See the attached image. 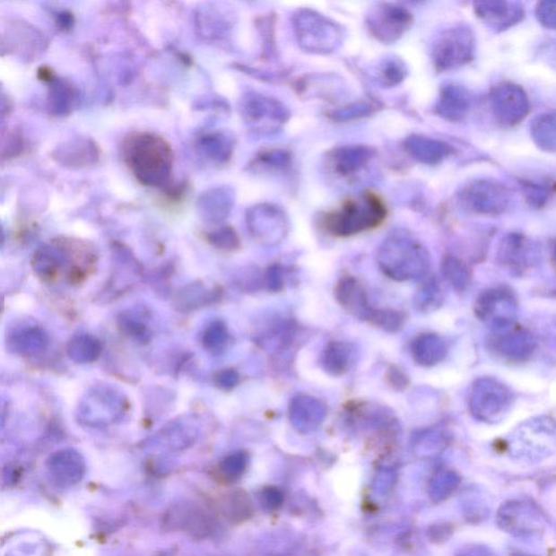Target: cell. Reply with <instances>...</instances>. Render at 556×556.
Listing matches in <instances>:
<instances>
[{
    "mask_svg": "<svg viewBox=\"0 0 556 556\" xmlns=\"http://www.w3.org/2000/svg\"><path fill=\"white\" fill-rule=\"evenodd\" d=\"M128 168L139 182L158 185L171 172L173 153L163 138L147 133L130 135L123 147Z\"/></svg>",
    "mask_w": 556,
    "mask_h": 556,
    "instance_id": "6da1fadb",
    "label": "cell"
},
{
    "mask_svg": "<svg viewBox=\"0 0 556 556\" xmlns=\"http://www.w3.org/2000/svg\"><path fill=\"white\" fill-rule=\"evenodd\" d=\"M380 270L396 282L420 281L430 267L425 247L405 233H395L385 240L378 252Z\"/></svg>",
    "mask_w": 556,
    "mask_h": 556,
    "instance_id": "7a4b0ae2",
    "label": "cell"
},
{
    "mask_svg": "<svg viewBox=\"0 0 556 556\" xmlns=\"http://www.w3.org/2000/svg\"><path fill=\"white\" fill-rule=\"evenodd\" d=\"M387 215L383 200L373 193H364L347 200L343 207L326 218L329 233L348 237L378 228Z\"/></svg>",
    "mask_w": 556,
    "mask_h": 556,
    "instance_id": "3957f363",
    "label": "cell"
},
{
    "mask_svg": "<svg viewBox=\"0 0 556 556\" xmlns=\"http://www.w3.org/2000/svg\"><path fill=\"white\" fill-rule=\"evenodd\" d=\"M128 401L121 390L111 385H96L86 391L77 404L76 417L82 425L102 429L126 414Z\"/></svg>",
    "mask_w": 556,
    "mask_h": 556,
    "instance_id": "277c9868",
    "label": "cell"
},
{
    "mask_svg": "<svg viewBox=\"0 0 556 556\" xmlns=\"http://www.w3.org/2000/svg\"><path fill=\"white\" fill-rule=\"evenodd\" d=\"M512 404L511 391L493 378L476 380L468 399L472 415L485 423L500 421L511 410Z\"/></svg>",
    "mask_w": 556,
    "mask_h": 556,
    "instance_id": "5b68a950",
    "label": "cell"
},
{
    "mask_svg": "<svg viewBox=\"0 0 556 556\" xmlns=\"http://www.w3.org/2000/svg\"><path fill=\"white\" fill-rule=\"evenodd\" d=\"M461 202L473 213L496 215L508 209L511 192L496 179H477L462 190Z\"/></svg>",
    "mask_w": 556,
    "mask_h": 556,
    "instance_id": "8992f818",
    "label": "cell"
},
{
    "mask_svg": "<svg viewBox=\"0 0 556 556\" xmlns=\"http://www.w3.org/2000/svg\"><path fill=\"white\" fill-rule=\"evenodd\" d=\"M475 48V36L471 29L460 25L447 30L435 45V63L441 70L459 68L473 58Z\"/></svg>",
    "mask_w": 556,
    "mask_h": 556,
    "instance_id": "52a82bcc",
    "label": "cell"
},
{
    "mask_svg": "<svg viewBox=\"0 0 556 556\" xmlns=\"http://www.w3.org/2000/svg\"><path fill=\"white\" fill-rule=\"evenodd\" d=\"M517 301L514 293L504 287L491 288L482 293L475 307L477 317L498 331H506L517 316Z\"/></svg>",
    "mask_w": 556,
    "mask_h": 556,
    "instance_id": "ba28073f",
    "label": "cell"
},
{
    "mask_svg": "<svg viewBox=\"0 0 556 556\" xmlns=\"http://www.w3.org/2000/svg\"><path fill=\"white\" fill-rule=\"evenodd\" d=\"M163 527L169 532L187 533L190 537L204 539L213 530V519L204 508L192 502L175 503L163 515Z\"/></svg>",
    "mask_w": 556,
    "mask_h": 556,
    "instance_id": "9c48e42d",
    "label": "cell"
},
{
    "mask_svg": "<svg viewBox=\"0 0 556 556\" xmlns=\"http://www.w3.org/2000/svg\"><path fill=\"white\" fill-rule=\"evenodd\" d=\"M491 107L499 122L504 126H515L527 117L530 105L521 86L504 83L492 91Z\"/></svg>",
    "mask_w": 556,
    "mask_h": 556,
    "instance_id": "30bf717a",
    "label": "cell"
},
{
    "mask_svg": "<svg viewBox=\"0 0 556 556\" xmlns=\"http://www.w3.org/2000/svg\"><path fill=\"white\" fill-rule=\"evenodd\" d=\"M51 482L58 487H74L83 480L86 461L81 452L72 449L56 451L46 462Z\"/></svg>",
    "mask_w": 556,
    "mask_h": 556,
    "instance_id": "8fae6325",
    "label": "cell"
},
{
    "mask_svg": "<svg viewBox=\"0 0 556 556\" xmlns=\"http://www.w3.org/2000/svg\"><path fill=\"white\" fill-rule=\"evenodd\" d=\"M288 412L293 429L301 434L316 431L323 424L327 414L326 404L308 395L293 396Z\"/></svg>",
    "mask_w": 556,
    "mask_h": 556,
    "instance_id": "7c38bea8",
    "label": "cell"
},
{
    "mask_svg": "<svg viewBox=\"0 0 556 556\" xmlns=\"http://www.w3.org/2000/svg\"><path fill=\"white\" fill-rule=\"evenodd\" d=\"M250 230L262 244L275 246L284 240L288 231L287 220L275 208L257 209L250 219Z\"/></svg>",
    "mask_w": 556,
    "mask_h": 556,
    "instance_id": "4fadbf2b",
    "label": "cell"
},
{
    "mask_svg": "<svg viewBox=\"0 0 556 556\" xmlns=\"http://www.w3.org/2000/svg\"><path fill=\"white\" fill-rule=\"evenodd\" d=\"M199 435L195 415H184L164 426L154 437L157 445L172 451L187 449Z\"/></svg>",
    "mask_w": 556,
    "mask_h": 556,
    "instance_id": "5bb4252c",
    "label": "cell"
},
{
    "mask_svg": "<svg viewBox=\"0 0 556 556\" xmlns=\"http://www.w3.org/2000/svg\"><path fill=\"white\" fill-rule=\"evenodd\" d=\"M334 297L339 305L359 320L369 322L375 308L370 307L367 292L358 280L347 276L342 278L334 288Z\"/></svg>",
    "mask_w": 556,
    "mask_h": 556,
    "instance_id": "9a60e30c",
    "label": "cell"
},
{
    "mask_svg": "<svg viewBox=\"0 0 556 556\" xmlns=\"http://www.w3.org/2000/svg\"><path fill=\"white\" fill-rule=\"evenodd\" d=\"M6 343L10 352L22 357H34L48 348L49 336L44 328L35 324H23L7 334Z\"/></svg>",
    "mask_w": 556,
    "mask_h": 556,
    "instance_id": "2e32d148",
    "label": "cell"
},
{
    "mask_svg": "<svg viewBox=\"0 0 556 556\" xmlns=\"http://www.w3.org/2000/svg\"><path fill=\"white\" fill-rule=\"evenodd\" d=\"M475 12L483 22L496 30L513 27L524 15V9L518 4L498 0L475 3Z\"/></svg>",
    "mask_w": 556,
    "mask_h": 556,
    "instance_id": "e0dca14e",
    "label": "cell"
},
{
    "mask_svg": "<svg viewBox=\"0 0 556 556\" xmlns=\"http://www.w3.org/2000/svg\"><path fill=\"white\" fill-rule=\"evenodd\" d=\"M64 241H54L39 247L34 252L32 257V267L36 275L40 280L49 281L56 275V273L63 267L68 259V250Z\"/></svg>",
    "mask_w": 556,
    "mask_h": 556,
    "instance_id": "ac0fdd59",
    "label": "cell"
},
{
    "mask_svg": "<svg viewBox=\"0 0 556 556\" xmlns=\"http://www.w3.org/2000/svg\"><path fill=\"white\" fill-rule=\"evenodd\" d=\"M302 43L316 48L317 50H327L337 42V30L334 25L329 24L326 20L305 15L300 18L298 23Z\"/></svg>",
    "mask_w": 556,
    "mask_h": 556,
    "instance_id": "d6986e66",
    "label": "cell"
},
{
    "mask_svg": "<svg viewBox=\"0 0 556 556\" xmlns=\"http://www.w3.org/2000/svg\"><path fill=\"white\" fill-rule=\"evenodd\" d=\"M411 22V15L403 9L384 7L369 18L370 28L376 35L386 40L395 39L403 34Z\"/></svg>",
    "mask_w": 556,
    "mask_h": 556,
    "instance_id": "ffe728a7",
    "label": "cell"
},
{
    "mask_svg": "<svg viewBox=\"0 0 556 556\" xmlns=\"http://www.w3.org/2000/svg\"><path fill=\"white\" fill-rule=\"evenodd\" d=\"M220 297L219 288L211 290L203 282H190L177 293L174 298V307L179 312H192L218 301Z\"/></svg>",
    "mask_w": 556,
    "mask_h": 556,
    "instance_id": "44dd1931",
    "label": "cell"
},
{
    "mask_svg": "<svg viewBox=\"0 0 556 556\" xmlns=\"http://www.w3.org/2000/svg\"><path fill=\"white\" fill-rule=\"evenodd\" d=\"M412 357L421 367L430 368L444 361L447 353V343L439 334H423L411 344Z\"/></svg>",
    "mask_w": 556,
    "mask_h": 556,
    "instance_id": "7402d4cb",
    "label": "cell"
},
{
    "mask_svg": "<svg viewBox=\"0 0 556 556\" xmlns=\"http://www.w3.org/2000/svg\"><path fill=\"white\" fill-rule=\"evenodd\" d=\"M472 96L465 87L450 85L442 90L439 112L447 120L460 121L470 112Z\"/></svg>",
    "mask_w": 556,
    "mask_h": 556,
    "instance_id": "603a6c76",
    "label": "cell"
},
{
    "mask_svg": "<svg viewBox=\"0 0 556 556\" xmlns=\"http://www.w3.org/2000/svg\"><path fill=\"white\" fill-rule=\"evenodd\" d=\"M537 346L532 334L526 331H515L504 334L496 342L497 352L511 360L527 359Z\"/></svg>",
    "mask_w": 556,
    "mask_h": 556,
    "instance_id": "cb8c5ba5",
    "label": "cell"
},
{
    "mask_svg": "<svg viewBox=\"0 0 556 556\" xmlns=\"http://www.w3.org/2000/svg\"><path fill=\"white\" fill-rule=\"evenodd\" d=\"M321 362L324 370L334 378L346 374L352 363V348L347 343H329L324 349Z\"/></svg>",
    "mask_w": 556,
    "mask_h": 556,
    "instance_id": "d4e9b609",
    "label": "cell"
},
{
    "mask_svg": "<svg viewBox=\"0 0 556 556\" xmlns=\"http://www.w3.org/2000/svg\"><path fill=\"white\" fill-rule=\"evenodd\" d=\"M102 352L101 343L89 334H79L72 337L66 346V354L77 364L95 362Z\"/></svg>",
    "mask_w": 556,
    "mask_h": 556,
    "instance_id": "484cf974",
    "label": "cell"
},
{
    "mask_svg": "<svg viewBox=\"0 0 556 556\" xmlns=\"http://www.w3.org/2000/svg\"><path fill=\"white\" fill-rule=\"evenodd\" d=\"M535 145L547 152H556V112H543L530 126Z\"/></svg>",
    "mask_w": 556,
    "mask_h": 556,
    "instance_id": "4316f807",
    "label": "cell"
},
{
    "mask_svg": "<svg viewBox=\"0 0 556 556\" xmlns=\"http://www.w3.org/2000/svg\"><path fill=\"white\" fill-rule=\"evenodd\" d=\"M117 327L122 334L137 343H151L152 333L151 327L142 317L134 311H125L117 317Z\"/></svg>",
    "mask_w": 556,
    "mask_h": 556,
    "instance_id": "83f0119b",
    "label": "cell"
},
{
    "mask_svg": "<svg viewBox=\"0 0 556 556\" xmlns=\"http://www.w3.org/2000/svg\"><path fill=\"white\" fill-rule=\"evenodd\" d=\"M221 508L226 517L234 522H244L254 514V506L248 494L243 491H231L223 498Z\"/></svg>",
    "mask_w": 556,
    "mask_h": 556,
    "instance_id": "f1b7e54d",
    "label": "cell"
},
{
    "mask_svg": "<svg viewBox=\"0 0 556 556\" xmlns=\"http://www.w3.org/2000/svg\"><path fill=\"white\" fill-rule=\"evenodd\" d=\"M409 149L419 161L427 163H439L450 153L445 143L427 138H412Z\"/></svg>",
    "mask_w": 556,
    "mask_h": 556,
    "instance_id": "f546056e",
    "label": "cell"
},
{
    "mask_svg": "<svg viewBox=\"0 0 556 556\" xmlns=\"http://www.w3.org/2000/svg\"><path fill=\"white\" fill-rule=\"evenodd\" d=\"M529 241L522 235L512 234L503 239L500 247V257L504 264L509 265H521L529 257Z\"/></svg>",
    "mask_w": 556,
    "mask_h": 556,
    "instance_id": "4dcf8cb0",
    "label": "cell"
},
{
    "mask_svg": "<svg viewBox=\"0 0 556 556\" xmlns=\"http://www.w3.org/2000/svg\"><path fill=\"white\" fill-rule=\"evenodd\" d=\"M249 456L244 451H237L225 456L218 466L221 482L230 483L240 480L248 466Z\"/></svg>",
    "mask_w": 556,
    "mask_h": 556,
    "instance_id": "1f68e13d",
    "label": "cell"
},
{
    "mask_svg": "<svg viewBox=\"0 0 556 556\" xmlns=\"http://www.w3.org/2000/svg\"><path fill=\"white\" fill-rule=\"evenodd\" d=\"M230 333L228 326L222 321L210 323L203 334V346L208 352L213 354L222 353L228 346Z\"/></svg>",
    "mask_w": 556,
    "mask_h": 556,
    "instance_id": "d6a6232c",
    "label": "cell"
},
{
    "mask_svg": "<svg viewBox=\"0 0 556 556\" xmlns=\"http://www.w3.org/2000/svg\"><path fill=\"white\" fill-rule=\"evenodd\" d=\"M442 273L446 280L457 291H465L470 285V271L462 261L455 256H447L442 262Z\"/></svg>",
    "mask_w": 556,
    "mask_h": 556,
    "instance_id": "836d02e7",
    "label": "cell"
},
{
    "mask_svg": "<svg viewBox=\"0 0 556 556\" xmlns=\"http://www.w3.org/2000/svg\"><path fill=\"white\" fill-rule=\"evenodd\" d=\"M369 157V152L364 148H348L343 149L338 152L334 156V166H336L337 171L343 175L352 173L354 169L362 167V164L367 162Z\"/></svg>",
    "mask_w": 556,
    "mask_h": 556,
    "instance_id": "e575fe53",
    "label": "cell"
},
{
    "mask_svg": "<svg viewBox=\"0 0 556 556\" xmlns=\"http://www.w3.org/2000/svg\"><path fill=\"white\" fill-rule=\"evenodd\" d=\"M442 293L439 282L430 280L421 286L414 297V306L421 312H431L439 308Z\"/></svg>",
    "mask_w": 556,
    "mask_h": 556,
    "instance_id": "d590c367",
    "label": "cell"
},
{
    "mask_svg": "<svg viewBox=\"0 0 556 556\" xmlns=\"http://www.w3.org/2000/svg\"><path fill=\"white\" fill-rule=\"evenodd\" d=\"M369 323L384 329L385 332L396 333L404 328L405 316L404 312L384 308V310H375Z\"/></svg>",
    "mask_w": 556,
    "mask_h": 556,
    "instance_id": "8d00e7d4",
    "label": "cell"
},
{
    "mask_svg": "<svg viewBox=\"0 0 556 556\" xmlns=\"http://www.w3.org/2000/svg\"><path fill=\"white\" fill-rule=\"evenodd\" d=\"M211 244L216 248L223 250H235L239 247V239L235 231L230 229H223L210 235Z\"/></svg>",
    "mask_w": 556,
    "mask_h": 556,
    "instance_id": "74e56055",
    "label": "cell"
},
{
    "mask_svg": "<svg viewBox=\"0 0 556 556\" xmlns=\"http://www.w3.org/2000/svg\"><path fill=\"white\" fill-rule=\"evenodd\" d=\"M538 22L545 28L556 29V0L538 4L535 8Z\"/></svg>",
    "mask_w": 556,
    "mask_h": 556,
    "instance_id": "f35d334b",
    "label": "cell"
},
{
    "mask_svg": "<svg viewBox=\"0 0 556 556\" xmlns=\"http://www.w3.org/2000/svg\"><path fill=\"white\" fill-rule=\"evenodd\" d=\"M265 285L267 291L272 292L280 291L284 287V271L282 266L273 265L265 271Z\"/></svg>",
    "mask_w": 556,
    "mask_h": 556,
    "instance_id": "ab89813d",
    "label": "cell"
},
{
    "mask_svg": "<svg viewBox=\"0 0 556 556\" xmlns=\"http://www.w3.org/2000/svg\"><path fill=\"white\" fill-rule=\"evenodd\" d=\"M214 382L219 389L230 391L239 385V375L233 369H225L215 375Z\"/></svg>",
    "mask_w": 556,
    "mask_h": 556,
    "instance_id": "60d3db41",
    "label": "cell"
},
{
    "mask_svg": "<svg viewBox=\"0 0 556 556\" xmlns=\"http://www.w3.org/2000/svg\"><path fill=\"white\" fill-rule=\"evenodd\" d=\"M282 501V493L274 488H266L261 493V502L266 509H276Z\"/></svg>",
    "mask_w": 556,
    "mask_h": 556,
    "instance_id": "b9f144b4",
    "label": "cell"
},
{
    "mask_svg": "<svg viewBox=\"0 0 556 556\" xmlns=\"http://www.w3.org/2000/svg\"><path fill=\"white\" fill-rule=\"evenodd\" d=\"M540 58L556 70V39L544 43L539 50Z\"/></svg>",
    "mask_w": 556,
    "mask_h": 556,
    "instance_id": "7bdbcfd3",
    "label": "cell"
},
{
    "mask_svg": "<svg viewBox=\"0 0 556 556\" xmlns=\"http://www.w3.org/2000/svg\"><path fill=\"white\" fill-rule=\"evenodd\" d=\"M387 378L391 386L396 389H404L409 384L408 378H406V376L396 368L389 369Z\"/></svg>",
    "mask_w": 556,
    "mask_h": 556,
    "instance_id": "ee69618b",
    "label": "cell"
},
{
    "mask_svg": "<svg viewBox=\"0 0 556 556\" xmlns=\"http://www.w3.org/2000/svg\"><path fill=\"white\" fill-rule=\"evenodd\" d=\"M551 498H555V500L551 501V504H552V506H555V512H556V488L554 489V491L552 492V494H551Z\"/></svg>",
    "mask_w": 556,
    "mask_h": 556,
    "instance_id": "f6af8a7d",
    "label": "cell"
},
{
    "mask_svg": "<svg viewBox=\"0 0 556 556\" xmlns=\"http://www.w3.org/2000/svg\"><path fill=\"white\" fill-rule=\"evenodd\" d=\"M554 252H555V257H556V244H555V250H554Z\"/></svg>",
    "mask_w": 556,
    "mask_h": 556,
    "instance_id": "bcb514c9",
    "label": "cell"
}]
</instances>
